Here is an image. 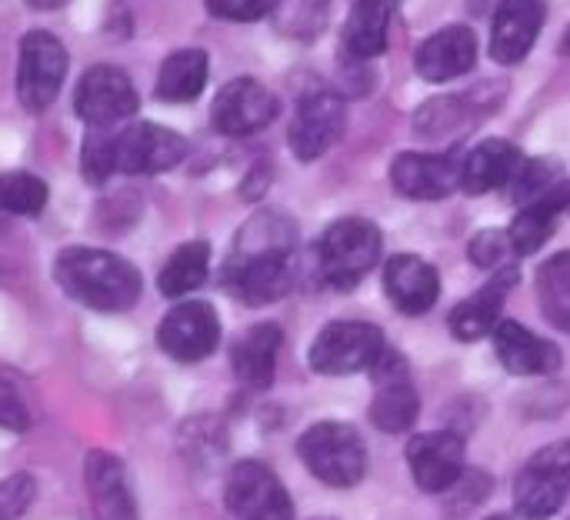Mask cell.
Returning a JSON list of instances; mask_svg holds the SVG:
<instances>
[{"label": "cell", "mask_w": 570, "mask_h": 520, "mask_svg": "<svg viewBox=\"0 0 570 520\" xmlns=\"http://www.w3.org/2000/svg\"><path fill=\"white\" fill-rule=\"evenodd\" d=\"M207 267H210V247L204 241H190L170 254V261L164 264L157 277V287L164 297H174V301L187 297L207 281Z\"/></svg>", "instance_id": "cell-28"}, {"label": "cell", "mask_w": 570, "mask_h": 520, "mask_svg": "<svg viewBox=\"0 0 570 520\" xmlns=\"http://www.w3.org/2000/svg\"><path fill=\"white\" fill-rule=\"evenodd\" d=\"M394 7L397 0H357L344 27V43L354 57L367 60L387 47V27L394 17Z\"/></svg>", "instance_id": "cell-26"}, {"label": "cell", "mask_w": 570, "mask_h": 520, "mask_svg": "<svg viewBox=\"0 0 570 520\" xmlns=\"http://www.w3.org/2000/svg\"><path fill=\"white\" fill-rule=\"evenodd\" d=\"M0 428L7 431H27L30 428V414H27V404L23 398L17 394V387L10 381L0 377Z\"/></svg>", "instance_id": "cell-37"}, {"label": "cell", "mask_w": 570, "mask_h": 520, "mask_svg": "<svg viewBox=\"0 0 570 520\" xmlns=\"http://www.w3.org/2000/svg\"><path fill=\"white\" fill-rule=\"evenodd\" d=\"M518 281H521V274H518L514 264L494 271L491 284H484L474 297H468L464 304H458V307L451 311V321H448V324H451V334H454L458 341H481V337L494 334L498 314H501V307H504V301H508V291H511Z\"/></svg>", "instance_id": "cell-18"}, {"label": "cell", "mask_w": 570, "mask_h": 520, "mask_svg": "<svg viewBox=\"0 0 570 520\" xmlns=\"http://www.w3.org/2000/svg\"><path fill=\"white\" fill-rule=\"evenodd\" d=\"M87 494L97 520H137L127 471L114 454L94 451L87 458Z\"/></svg>", "instance_id": "cell-21"}, {"label": "cell", "mask_w": 570, "mask_h": 520, "mask_svg": "<svg viewBox=\"0 0 570 520\" xmlns=\"http://www.w3.org/2000/svg\"><path fill=\"white\" fill-rule=\"evenodd\" d=\"M384 347L387 344H384L381 327L367 321H334L311 344V367L327 377L357 374L371 367Z\"/></svg>", "instance_id": "cell-7"}, {"label": "cell", "mask_w": 570, "mask_h": 520, "mask_svg": "<svg viewBox=\"0 0 570 520\" xmlns=\"http://www.w3.org/2000/svg\"><path fill=\"white\" fill-rule=\"evenodd\" d=\"M53 274L67 297L94 311H127L140 297L137 267L110 251L67 247L60 251Z\"/></svg>", "instance_id": "cell-2"}, {"label": "cell", "mask_w": 570, "mask_h": 520, "mask_svg": "<svg viewBox=\"0 0 570 520\" xmlns=\"http://www.w3.org/2000/svg\"><path fill=\"white\" fill-rule=\"evenodd\" d=\"M224 284L250 307L281 301L294 287V227L281 214H261L234 241Z\"/></svg>", "instance_id": "cell-1"}, {"label": "cell", "mask_w": 570, "mask_h": 520, "mask_svg": "<svg viewBox=\"0 0 570 520\" xmlns=\"http://www.w3.org/2000/svg\"><path fill=\"white\" fill-rule=\"evenodd\" d=\"M83 174L90 184H104L114 174V157H110V134H90L83 140Z\"/></svg>", "instance_id": "cell-35"}, {"label": "cell", "mask_w": 570, "mask_h": 520, "mask_svg": "<svg viewBox=\"0 0 570 520\" xmlns=\"http://www.w3.org/2000/svg\"><path fill=\"white\" fill-rule=\"evenodd\" d=\"M321 274L331 287H357L381 261V230L364 217H344L331 224L317 244Z\"/></svg>", "instance_id": "cell-4"}, {"label": "cell", "mask_w": 570, "mask_h": 520, "mask_svg": "<svg viewBox=\"0 0 570 520\" xmlns=\"http://www.w3.org/2000/svg\"><path fill=\"white\" fill-rule=\"evenodd\" d=\"M284 334L277 324H254L230 351L234 374L250 387H271Z\"/></svg>", "instance_id": "cell-25"}, {"label": "cell", "mask_w": 570, "mask_h": 520, "mask_svg": "<svg viewBox=\"0 0 570 520\" xmlns=\"http://www.w3.org/2000/svg\"><path fill=\"white\" fill-rule=\"evenodd\" d=\"M217 341H220V321L217 311L204 301H184L170 307L157 327L160 351L180 364L210 357L217 351Z\"/></svg>", "instance_id": "cell-11"}, {"label": "cell", "mask_w": 570, "mask_h": 520, "mask_svg": "<svg viewBox=\"0 0 570 520\" xmlns=\"http://www.w3.org/2000/svg\"><path fill=\"white\" fill-rule=\"evenodd\" d=\"M187 154V140L160 124H130L110 134L114 174H164L177 167Z\"/></svg>", "instance_id": "cell-8"}, {"label": "cell", "mask_w": 570, "mask_h": 520, "mask_svg": "<svg viewBox=\"0 0 570 520\" xmlns=\"http://www.w3.org/2000/svg\"><path fill=\"white\" fill-rule=\"evenodd\" d=\"M464 124V100L461 97H441V100H431L421 107L417 114V130L428 134V137H438L451 127Z\"/></svg>", "instance_id": "cell-32"}, {"label": "cell", "mask_w": 570, "mask_h": 520, "mask_svg": "<svg viewBox=\"0 0 570 520\" xmlns=\"http://www.w3.org/2000/svg\"><path fill=\"white\" fill-rule=\"evenodd\" d=\"M371 374H374V401H371L374 428L384 434H407L421 414V401L411 384L407 361L397 351L384 347L371 364Z\"/></svg>", "instance_id": "cell-9"}, {"label": "cell", "mask_w": 570, "mask_h": 520, "mask_svg": "<svg viewBox=\"0 0 570 520\" xmlns=\"http://www.w3.org/2000/svg\"><path fill=\"white\" fill-rule=\"evenodd\" d=\"M488 520H511V518H504V514H494V518H488Z\"/></svg>", "instance_id": "cell-40"}, {"label": "cell", "mask_w": 570, "mask_h": 520, "mask_svg": "<svg viewBox=\"0 0 570 520\" xmlns=\"http://www.w3.org/2000/svg\"><path fill=\"white\" fill-rule=\"evenodd\" d=\"M297 458L327 488H354L367 471V444L344 421H321L297 441Z\"/></svg>", "instance_id": "cell-3"}, {"label": "cell", "mask_w": 570, "mask_h": 520, "mask_svg": "<svg viewBox=\"0 0 570 520\" xmlns=\"http://www.w3.org/2000/svg\"><path fill=\"white\" fill-rule=\"evenodd\" d=\"M564 47H568V50H570V37H568V43H564Z\"/></svg>", "instance_id": "cell-41"}, {"label": "cell", "mask_w": 570, "mask_h": 520, "mask_svg": "<svg viewBox=\"0 0 570 520\" xmlns=\"http://www.w3.org/2000/svg\"><path fill=\"white\" fill-rule=\"evenodd\" d=\"M538 301L541 314L570 334V251L554 254L538 274Z\"/></svg>", "instance_id": "cell-29"}, {"label": "cell", "mask_w": 570, "mask_h": 520, "mask_svg": "<svg viewBox=\"0 0 570 520\" xmlns=\"http://www.w3.org/2000/svg\"><path fill=\"white\" fill-rule=\"evenodd\" d=\"M37 498V481L30 474H10L0 481V520H17L30 511Z\"/></svg>", "instance_id": "cell-33"}, {"label": "cell", "mask_w": 570, "mask_h": 520, "mask_svg": "<svg viewBox=\"0 0 570 520\" xmlns=\"http://www.w3.org/2000/svg\"><path fill=\"white\" fill-rule=\"evenodd\" d=\"M0 207L20 217H37L47 207V184L33 174L13 170L0 177Z\"/></svg>", "instance_id": "cell-30"}, {"label": "cell", "mask_w": 570, "mask_h": 520, "mask_svg": "<svg viewBox=\"0 0 570 520\" xmlns=\"http://www.w3.org/2000/svg\"><path fill=\"white\" fill-rule=\"evenodd\" d=\"M227 511L237 520H294L291 494L261 461H237L224 484Z\"/></svg>", "instance_id": "cell-10"}, {"label": "cell", "mask_w": 570, "mask_h": 520, "mask_svg": "<svg viewBox=\"0 0 570 520\" xmlns=\"http://www.w3.org/2000/svg\"><path fill=\"white\" fill-rule=\"evenodd\" d=\"M384 287L397 311L424 314L438 304L441 277L428 261H421L414 254H397L384 264Z\"/></svg>", "instance_id": "cell-19"}, {"label": "cell", "mask_w": 570, "mask_h": 520, "mask_svg": "<svg viewBox=\"0 0 570 520\" xmlns=\"http://www.w3.org/2000/svg\"><path fill=\"white\" fill-rule=\"evenodd\" d=\"M407 464L421 491L448 494L464 474V438L451 431L417 434L407 444Z\"/></svg>", "instance_id": "cell-14"}, {"label": "cell", "mask_w": 570, "mask_h": 520, "mask_svg": "<svg viewBox=\"0 0 570 520\" xmlns=\"http://www.w3.org/2000/svg\"><path fill=\"white\" fill-rule=\"evenodd\" d=\"M471 3V10L478 13V17H488V13H494L504 0H468Z\"/></svg>", "instance_id": "cell-38"}, {"label": "cell", "mask_w": 570, "mask_h": 520, "mask_svg": "<svg viewBox=\"0 0 570 520\" xmlns=\"http://www.w3.org/2000/svg\"><path fill=\"white\" fill-rule=\"evenodd\" d=\"M570 214V184L558 180L554 187H548L541 197L521 204V214L511 224V247L518 257H528L534 251H541V244L554 234L558 217Z\"/></svg>", "instance_id": "cell-23"}, {"label": "cell", "mask_w": 570, "mask_h": 520, "mask_svg": "<svg viewBox=\"0 0 570 520\" xmlns=\"http://www.w3.org/2000/svg\"><path fill=\"white\" fill-rule=\"evenodd\" d=\"M30 7H37V10H57V7H63L67 0H27Z\"/></svg>", "instance_id": "cell-39"}, {"label": "cell", "mask_w": 570, "mask_h": 520, "mask_svg": "<svg viewBox=\"0 0 570 520\" xmlns=\"http://www.w3.org/2000/svg\"><path fill=\"white\" fill-rule=\"evenodd\" d=\"M521 167V154L508 140H484L468 157H461V190L468 194H488L498 187H508Z\"/></svg>", "instance_id": "cell-24"}, {"label": "cell", "mask_w": 570, "mask_h": 520, "mask_svg": "<svg viewBox=\"0 0 570 520\" xmlns=\"http://www.w3.org/2000/svg\"><path fill=\"white\" fill-rule=\"evenodd\" d=\"M73 110L90 127H114L137 110V90L130 77L117 67H90L73 94Z\"/></svg>", "instance_id": "cell-12"}, {"label": "cell", "mask_w": 570, "mask_h": 520, "mask_svg": "<svg viewBox=\"0 0 570 520\" xmlns=\"http://www.w3.org/2000/svg\"><path fill=\"white\" fill-rule=\"evenodd\" d=\"M514 254L511 247V234L508 230H481L471 241V261L484 271H501L508 267V257Z\"/></svg>", "instance_id": "cell-34"}, {"label": "cell", "mask_w": 570, "mask_h": 520, "mask_svg": "<svg viewBox=\"0 0 570 520\" xmlns=\"http://www.w3.org/2000/svg\"><path fill=\"white\" fill-rule=\"evenodd\" d=\"M274 10L277 27L291 37H314L327 20V0H281Z\"/></svg>", "instance_id": "cell-31"}, {"label": "cell", "mask_w": 570, "mask_h": 520, "mask_svg": "<svg viewBox=\"0 0 570 520\" xmlns=\"http://www.w3.org/2000/svg\"><path fill=\"white\" fill-rule=\"evenodd\" d=\"M570 494V441L541 448L514 481V508L528 520L554 518Z\"/></svg>", "instance_id": "cell-5"}, {"label": "cell", "mask_w": 570, "mask_h": 520, "mask_svg": "<svg viewBox=\"0 0 570 520\" xmlns=\"http://www.w3.org/2000/svg\"><path fill=\"white\" fill-rule=\"evenodd\" d=\"M544 23V0H504L494 10L491 57L498 63H521Z\"/></svg>", "instance_id": "cell-17"}, {"label": "cell", "mask_w": 570, "mask_h": 520, "mask_svg": "<svg viewBox=\"0 0 570 520\" xmlns=\"http://www.w3.org/2000/svg\"><path fill=\"white\" fill-rule=\"evenodd\" d=\"M347 127V110L337 94H311L301 100L291 124V150L297 160H314L331 150Z\"/></svg>", "instance_id": "cell-15"}, {"label": "cell", "mask_w": 570, "mask_h": 520, "mask_svg": "<svg viewBox=\"0 0 570 520\" xmlns=\"http://www.w3.org/2000/svg\"><path fill=\"white\" fill-rule=\"evenodd\" d=\"M207 84V53L204 50H174L157 77V97L170 104H184L200 97Z\"/></svg>", "instance_id": "cell-27"}, {"label": "cell", "mask_w": 570, "mask_h": 520, "mask_svg": "<svg viewBox=\"0 0 570 520\" xmlns=\"http://www.w3.org/2000/svg\"><path fill=\"white\" fill-rule=\"evenodd\" d=\"M391 180L404 197L441 200L461 190V157L454 154H401L391 167Z\"/></svg>", "instance_id": "cell-16"}, {"label": "cell", "mask_w": 570, "mask_h": 520, "mask_svg": "<svg viewBox=\"0 0 570 520\" xmlns=\"http://www.w3.org/2000/svg\"><path fill=\"white\" fill-rule=\"evenodd\" d=\"M317 520H327V518H317Z\"/></svg>", "instance_id": "cell-42"}, {"label": "cell", "mask_w": 570, "mask_h": 520, "mask_svg": "<svg viewBox=\"0 0 570 520\" xmlns=\"http://www.w3.org/2000/svg\"><path fill=\"white\" fill-rule=\"evenodd\" d=\"M277 110H281L277 97L261 80L237 77L217 94L210 107V120L227 137H247V134L264 130L277 117Z\"/></svg>", "instance_id": "cell-13"}, {"label": "cell", "mask_w": 570, "mask_h": 520, "mask_svg": "<svg viewBox=\"0 0 570 520\" xmlns=\"http://www.w3.org/2000/svg\"><path fill=\"white\" fill-rule=\"evenodd\" d=\"M277 0H207V10L220 20H261L264 13L274 10Z\"/></svg>", "instance_id": "cell-36"}, {"label": "cell", "mask_w": 570, "mask_h": 520, "mask_svg": "<svg viewBox=\"0 0 570 520\" xmlns=\"http://www.w3.org/2000/svg\"><path fill=\"white\" fill-rule=\"evenodd\" d=\"M63 77H67L63 43L47 30H30L20 40V63H17V100L23 104V110L30 114L47 110L57 100Z\"/></svg>", "instance_id": "cell-6"}, {"label": "cell", "mask_w": 570, "mask_h": 520, "mask_svg": "<svg viewBox=\"0 0 570 520\" xmlns=\"http://www.w3.org/2000/svg\"><path fill=\"white\" fill-rule=\"evenodd\" d=\"M474 57H478L474 33L468 27H444L417 47L414 67L424 80L441 84V80L464 77L474 67Z\"/></svg>", "instance_id": "cell-20"}, {"label": "cell", "mask_w": 570, "mask_h": 520, "mask_svg": "<svg viewBox=\"0 0 570 520\" xmlns=\"http://www.w3.org/2000/svg\"><path fill=\"white\" fill-rule=\"evenodd\" d=\"M494 351L511 374H554L561 367V351L518 321H498Z\"/></svg>", "instance_id": "cell-22"}]
</instances>
